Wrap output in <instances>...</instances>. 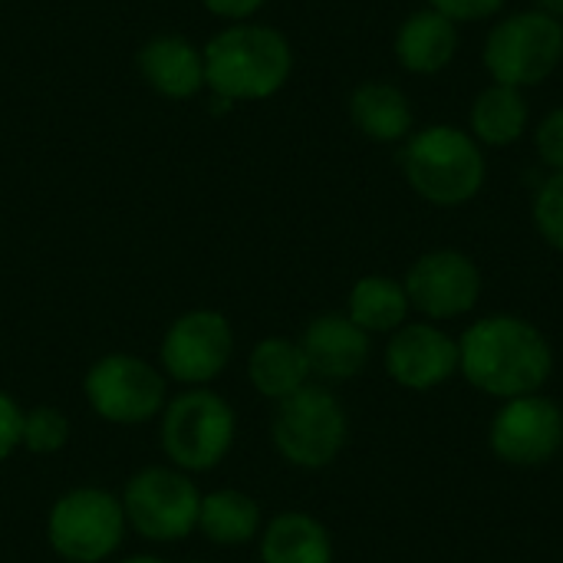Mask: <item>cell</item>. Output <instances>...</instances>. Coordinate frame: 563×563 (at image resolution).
<instances>
[{"label": "cell", "mask_w": 563, "mask_h": 563, "mask_svg": "<svg viewBox=\"0 0 563 563\" xmlns=\"http://www.w3.org/2000/svg\"><path fill=\"white\" fill-rule=\"evenodd\" d=\"M125 525L155 544H175L198 528L201 492L175 465H148L135 472L122 495Z\"/></svg>", "instance_id": "obj_8"}, {"label": "cell", "mask_w": 563, "mask_h": 563, "mask_svg": "<svg viewBox=\"0 0 563 563\" xmlns=\"http://www.w3.org/2000/svg\"><path fill=\"white\" fill-rule=\"evenodd\" d=\"M69 442V419L63 409L56 406H33L23 412V435H20V449H26L30 455H53Z\"/></svg>", "instance_id": "obj_23"}, {"label": "cell", "mask_w": 563, "mask_h": 563, "mask_svg": "<svg viewBox=\"0 0 563 563\" xmlns=\"http://www.w3.org/2000/svg\"><path fill=\"white\" fill-rule=\"evenodd\" d=\"M119 563H165V561H158V558H148V554H135V558H125V561H119Z\"/></svg>", "instance_id": "obj_30"}, {"label": "cell", "mask_w": 563, "mask_h": 563, "mask_svg": "<svg viewBox=\"0 0 563 563\" xmlns=\"http://www.w3.org/2000/svg\"><path fill=\"white\" fill-rule=\"evenodd\" d=\"M459 23L432 7L409 13L393 40L396 63L412 76H439L459 53Z\"/></svg>", "instance_id": "obj_16"}, {"label": "cell", "mask_w": 563, "mask_h": 563, "mask_svg": "<svg viewBox=\"0 0 563 563\" xmlns=\"http://www.w3.org/2000/svg\"><path fill=\"white\" fill-rule=\"evenodd\" d=\"M82 393L99 419L112 426H142L165 409V373L142 356L106 353L89 366Z\"/></svg>", "instance_id": "obj_9"}, {"label": "cell", "mask_w": 563, "mask_h": 563, "mask_svg": "<svg viewBox=\"0 0 563 563\" xmlns=\"http://www.w3.org/2000/svg\"><path fill=\"white\" fill-rule=\"evenodd\" d=\"M409 294L402 287V280L383 277V274H366L353 284L350 297H346V317L373 333H396L402 323H409Z\"/></svg>", "instance_id": "obj_22"}, {"label": "cell", "mask_w": 563, "mask_h": 563, "mask_svg": "<svg viewBox=\"0 0 563 563\" xmlns=\"http://www.w3.org/2000/svg\"><path fill=\"white\" fill-rule=\"evenodd\" d=\"M231 353H234L231 320L208 307L185 310L181 317H175L158 346L165 379L181 383L185 389L211 386L228 369Z\"/></svg>", "instance_id": "obj_10"}, {"label": "cell", "mask_w": 563, "mask_h": 563, "mask_svg": "<svg viewBox=\"0 0 563 563\" xmlns=\"http://www.w3.org/2000/svg\"><path fill=\"white\" fill-rule=\"evenodd\" d=\"M541 10H548L551 16H558V20H563V0H534Z\"/></svg>", "instance_id": "obj_29"}, {"label": "cell", "mask_w": 563, "mask_h": 563, "mask_svg": "<svg viewBox=\"0 0 563 563\" xmlns=\"http://www.w3.org/2000/svg\"><path fill=\"white\" fill-rule=\"evenodd\" d=\"M531 129V106L525 89L488 82L468 109V132L482 148H508Z\"/></svg>", "instance_id": "obj_18"}, {"label": "cell", "mask_w": 563, "mask_h": 563, "mask_svg": "<svg viewBox=\"0 0 563 563\" xmlns=\"http://www.w3.org/2000/svg\"><path fill=\"white\" fill-rule=\"evenodd\" d=\"M188 563H205V561H188Z\"/></svg>", "instance_id": "obj_31"}, {"label": "cell", "mask_w": 563, "mask_h": 563, "mask_svg": "<svg viewBox=\"0 0 563 563\" xmlns=\"http://www.w3.org/2000/svg\"><path fill=\"white\" fill-rule=\"evenodd\" d=\"M261 563H333L330 531L307 511H280L261 531Z\"/></svg>", "instance_id": "obj_19"}, {"label": "cell", "mask_w": 563, "mask_h": 563, "mask_svg": "<svg viewBox=\"0 0 563 563\" xmlns=\"http://www.w3.org/2000/svg\"><path fill=\"white\" fill-rule=\"evenodd\" d=\"M300 350L307 356L310 376L323 383H350L366 369L373 343L369 333L360 330L346 313H320L307 323Z\"/></svg>", "instance_id": "obj_14"}, {"label": "cell", "mask_w": 563, "mask_h": 563, "mask_svg": "<svg viewBox=\"0 0 563 563\" xmlns=\"http://www.w3.org/2000/svg\"><path fill=\"white\" fill-rule=\"evenodd\" d=\"M23 435V409L10 393H0V462H7L20 449Z\"/></svg>", "instance_id": "obj_27"}, {"label": "cell", "mask_w": 563, "mask_h": 563, "mask_svg": "<svg viewBox=\"0 0 563 563\" xmlns=\"http://www.w3.org/2000/svg\"><path fill=\"white\" fill-rule=\"evenodd\" d=\"M350 435V419L327 386H303L277 402L271 419V442L277 455L303 472L330 468Z\"/></svg>", "instance_id": "obj_6"}, {"label": "cell", "mask_w": 563, "mask_h": 563, "mask_svg": "<svg viewBox=\"0 0 563 563\" xmlns=\"http://www.w3.org/2000/svg\"><path fill=\"white\" fill-rule=\"evenodd\" d=\"M238 439V416L224 396L211 386L185 389L172 402H165L158 416V442L165 459L185 472H211L218 468Z\"/></svg>", "instance_id": "obj_4"}, {"label": "cell", "mask_w": 563, "mask_h": 563, "mask_svg": "<svg viewBox=\"0 0 563 563\" xmlns=\"http://www.w3.org/2000/svg\"><path fill=\"white\" fill-rule=\"evenodd\" d=\"M508 0H426V7L439 10L442 16L455 20V23H478V20H492L505 10Z\"/></svg>", "instance_id": "obj_26"}, {"label": "cell", "mask_w": 563, "mask_h": 563, "mask_svg": "<svg viewBox=\"0 0 563 563\" xmlns=\"http://www.w3.org/2000/svg\"><path fill=\"white\" fill-rule=\"evenodd\" d=\"M264 3H267V0H201V7H205L208 13H214V16L228 20V23H244V20H251Z\"/></svg>", "instance_id": "obj_28"}, {"label": "cell", "mask_w": 563, "mask_h": 563, "mask_svg": "<svg viewBox=\"0 0 563 563\" xmlns=\"http://www.w3.org/2000/svg\"><path fill=\"white\" fill-rule=\"evenodd\" d=\"M409 188L435 208H462L475 201L488 181L485 148L468 129L432 122L416 129L399 152Z\"/></svg>", "instance_id": "obj_3"}, {"label": "cell", "mask_w": 563, "mask_h": 563, "mask_svg": "<svg viewBox=\"0 0 563 563\" xmlns=\"http://www.w3.org/2000/svg\"><path fill=\"white\" fill-rule=\"evenodd\" d=\"M350 122L373 142H406L416 132V112L409 96L386 79H366L350 92Z\"/></svg>", "instance_id": "obj_17"}, {"label": "cell", "mask_w": 563, "mask_h": 563, "mask_svg": "<svg viewBox=\"0 0 563 563\" xmlns=\"http://www.w3.org/2000/svg\"><path fill=\"white\" fill-rule=\"evenodd\" d=\"M125 511L119 495L79 485L63 492L46 515V541L69 563H102L125 538Z\"/></svg>", "instance_id": "obj_7"}, {"label": "cell", "mask_w": 563, "mask_h": 563, "mask_svg": "<svg viewBox=\"0 0 563 563\" xmlns=\"http://www.w3.org/2000/svg\"><path fill=\"white\" fill-rule=\"evenodd\" d=\"M195 531H201V538L218 548H244L261 538L264 515L251 495L238 488H218L211 495H201Z\"/></svg>", "instance_id": "obj_20"}, {"label": "cell", "mask_w": 563, "mask_h": 563, "mask_svg": "<svg viewBox=\"0 0 563 563\" xmlns=\"http://www.w3.org/2000/svg\"><path fill=\"white\" fill-rule=\"evenodd\" d=\"M459 373L478 393L508 402L544 389L554 373V350L531 320L492 313L462 333Z\"/></svg>", "instance_id": "obj_1"}, {"label": "cell", "mask_w": 563, "mask_h": 563, "mask_svg": "<svg viewBox=\"0 0 563 563\" xmlns=\"http://www.w3.org/2000/svg\"><path fill=\"white\" fill-rule=\"evenodd\" d=\"M205 86L231 106L277 96L294 73L290 40L267 23H228L205 46Z\"/></svg>", "instance_id": "obj_2"}, {"label": "cell", "mask_w": 563, "mask_h": 563, "mask_svg": "<svg viewBox=\"0 0 563 563\" xmlns=\"http://www.w3.org/2000/svg\"><path fill=\"white\" fill-rule=\"evenodd\" d=\"M386 373L396 386L409 393H429L445 386L459 373V340L442 327L402 323L386 346Z\"/></svg>", "instance_id": "obj_13"}, {"label": "cell", "mask_w": 563, "mask_h": 563, "mask_svg": "<svg viewBox=\"0 0 563 563\" xmlns=\"http://www.w3.org/2000/svg\"><path fill=\"white\" fill-rule=\"evenodd\" d=\"M402 287L409 294V307L429 323L459 320L482 300V271L468 254L455 247H435L412 261Z\"/></svg>", "instance_id": "obj_11"}, {"label": "cell", "mask_w": 563, "mask_h": 563, "mask_svg": "<svg viewBox=\"0 0 563 563\" xmlns=\"http://www.w3.org/2000/svg\"><path fill=\"white\" fill-rule=\"evenodd\" d=\"M247 379H251L254 393L280 402V399L300 393L303 386H310L313 376H310L307 356L300 350V340L267 336L247 356Z\"/></svg>", "instance_id": "obj_21"}, {"label": "cell", "mask_w": 563, "mask_h": 563, "mask_svg": "<svg viewBox=\"0 0 563 563\" xmlns=\"http://www.w3.org/2000/svg\"><path fill=\"white\" fill-rule=\"evenodd\" d=\"M534 152L541 165H548L551 172H563V106L551 109L534 125Z\"/></svg>", "instance_id": "obj_25"}, {"label": "cell", "mask_w": 563, "mask_h": 563, "mask_svg": "<svg viewBox=\"0 0 563 563\" xmlns=\"http://www.w3.org/2000/svg\"><path fill=\"white\" fill-rule=\"evenodd\" d=\"M492 452L515 468H538L563 449L561 406L541 393L501 402L488 429Z\"/></svg>", "instance_id": "obj_12"}, {"label": "cell", "mask_w": 563, "mask_h": 563, "mask_svg": "<svg viewBox=\"0 0 563 563\" xmlns=\"http://www.w3.org/2000/svg\"><path fill=\"white\" fill-rule=\"evenodd\" d=\"M145 86L172 102L191 99L205 89V53L181 33L148 36L135 53Z\"/></svg>", "instance_id": "obj_15"}, {"label": "cell", "mask_w": 563, "mask_h": 563, "mask_svg": "<svg viewBox=\"0 0 563 563\" xmlns=\"http://www.w3.org/2000/svg\"><path fill=\"white\" fill-rule=\"evenodd\" d=\"M563 63V20L548 10H518L501 20L485 36L482 66L492 82L515 89H531L548 82Z\"/></svg>", "instance_id": "obj_5"}, {"label": "cell", "mask_w": 563, "mask_h": 563, "mask_svg": "<svg viewBox=\"0 0 563 563\" xmlns=\"http://www.w3.org/2000/svg\"><path fill=\"white\" fill-rule=\"evenodd\" d=\"M531 218H534V228L538 234L563 254V172H551L538 191H534V201H531Z\"/></svg>", "instance_id": "obj_24"}]
</instances>
